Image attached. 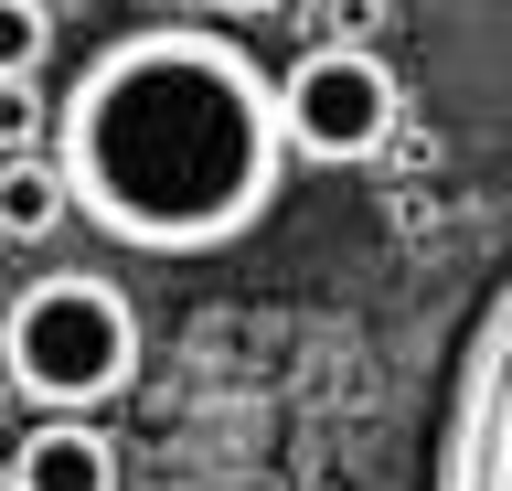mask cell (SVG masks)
<instances>
[{
    "mask_svg": "<svg viewBox=\"0 0 512 491\" xmlns=\"http://www.w3.org/2000/svg\"><path fill=\"white\" fill-rule=\"evenodd\" d=\"M288 97L214 22L107 33L54 97V171L128 257H224L288 193Z\"/></svg>",
    "mask_w": 512,
    "mask_h": 491,
    "instance_id": "cell-1",
    "label": "cell"
},
{
    "mask_svg": "<svg viewBox=\"0 0 512 491\" xmlns=\"http://www.w3.org/2000/svg\"><path fill=\"white\" fill-rule=\"evenodd\" d=\"M64 214H75V193H64V171H54V150H22V161H0V235H54Z\"/></svg>",
    "mask_w": 512,
    "mask_h": 491,
    "instance_id": "cell-6",
    "label": "cell"
},
{
    "mask_svg": "<svg viewBox=\"0 0 512 491\" xmlns=\"http://www.w3.org/2000/svg\"><path fill=\"white\" fill-rule=\"evenodd\" d=\"M11 406H22V395H11V374H0V417H11Z\"/></svg>",
    "mask_w": 512,
    "mask_h": 491,
    "instance_id": "cell-10",
    "label": "cell"
},
{
    "mask_svg": "<svg viewBox=\"0 0 512 491\" xmlns=\"http://www.w3.org/2000/svg\"><path fill=\"white\" fill-rule=\"evenodd\" d=\"M0 491H118V449H107L86 417H43L22 449H11V481Z\"/></svg>",
    "mask_w": 512,
    "mask_h": 491,
    "instance_id": "cell-5",
    "label": "cell"
},
{
    "mask_svg": "<svg viewBox=\"0 0 512 491\" xmlns=\"http://www.w3.org/2000/svg\"><path fill=\"white\" fill-rule=\"evenodd\" d=\"M288 97V150L299 161H374L384 139H395V75L363 54V43H310L299 65L278 75Z\"/></svg>",
    "mask_w": 512,
    "mask_h": 491,
    "instance_id": "cell-4",
    "label": "cell"
},
{
    "mask_svg": "<svg viewBox=\"0 0 512 491\" xmlns=\"http://www.w3.org/2000/svg\"><path fill=\"white\" fill-rule=\"evenodd\" d=\"M0 374L43 417H96L139 374V310H128V289L96 278V267H43L0 310Z\"/></svg>",
    "mask_w": 512,
    "mask_h": 491,
    "instance_id": "cell-2",
    "label": "cell"
},
{
    "mask_svg": "<svg viewBox=\"0 0 512 491\" xmlns=\"http://www.w3.org/2000/svg\"><path fill=\"white\" fill-rule=\"evenodd\" d=\"M54 54V0H0V86H22Z\"/></svg>",
    "mask_w": 512,
    "mask_h": 491,
    "instance_id": "cell-7",
    "label": "cell"
},
{
    "mask_svg": "<svg viewBox=\"0 0 512 491\" xmlns=\"http://www.w3.org/2000/svg\"><path fill=\"white\" fill-rule=\"evenodd\" d=\"M427 491H512V267L480 289L470 331H459V353L438 374Z\"/></svg>",
    "mask_w": 512,
    "mask_h": 491,
    "instance_id": "cell-3",
    "label": "cell"
},
{
    "mask_svg": "<svg viewBox=\"0 0 512 491\" xmlns=\"http://www.w3.org/2000/svg\"><path fill=\"white\" fill-rule=\"evenodd\" d=\"M214 22H267V11H288V0H203Z\"/></svg>",
    "mask_w": 512,
    "mask_h": 491,
    "instance_id": "cell-9",
    "label": "cell"
},
{
    "mask_svg": "<svg viewBox=\"0 0 512 491\" xmlns=\"http://www.w3.org/2000/svg\"><path fill=\"white\" fill-rule=\"evenodd\" d=\"M32 129H43V107H32L22 86H0V161H22V150H32Z\"/></svg>",
    "mask_w": 512,
    "mask_h": 491,
    "instance_id": "cell-8",
    "label": "cell"
}]
</instances>
